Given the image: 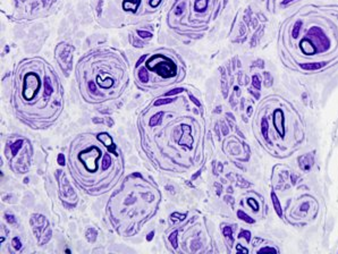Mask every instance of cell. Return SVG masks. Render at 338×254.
I'll use <instances>...</instances> for the list:
<instances>
[{
  "mask_svg": "<svg viewBox=\"0 0 338 254\" xmlns=\"http://www.w3.org/2000/svg\"><path fill=\"white\" fill-rule=\"evenodd\" d=\"M309 33L312 36H314V37H316V40H318V42L320 43V45H324V50H327V49L329 48V41H328L327 36L324 35V32L319 29V27H313V29H311Z\"/></svg>",
  "mask_w": 338,
  "mask_h": 254,
  "instance_id": "cell-2",
  "label": "cell"
},
{
  "mask_svg": "<svg viewBox=\"0 0 338 254\" xmlns=\"http://www.w3.org/2000/svg\"><path fill=\"white\" fill-rule=\"evenodd\" d=\"M182 8H183V6H178V7L176 8V12H175V14H176V15H181V14H182V12H183V9H182Z\"/></svg>",
  "mask_w": 338,
  "mask_h": 254,
  "instance_id": "cell-31",
  "label": "cell"
},
{
  "mask_svg": "<svg viewBox=\"0 0 338 254\" xmlns=\"http://www.w3.org/2000/svg\"><path fill=\"white\" fill-rule=\"evenodd\" d=\"M324 66V63H312V64H302L301 67L305 71H316Z\"/></svg>",
  "mask_w": 338,
  "mask_h": 254,
  "instance_id": "cell-4",
  "label": "cell"
},
{
  "mask_svg": "<svg viewBox=\"0 0 338 254\" xmlns=\"http://www.w3.org/2000/svg\"><path fill=\"white\" fill-rule=\"evenodd\" d=\"M238 237H243V238L246 240V242H250V240H251V232H246V230H243V232H241V234L238 235Z\"/></svg>",
  "mask_w": 338,
  "mask_h": 254,
  "instance_id": "cell-15",
  "label": "cell"
},
{
  "mask_svg": "<svg viewBox=\"0 0 338 254\" xmlns=\"http://www.w3.org/2000/svg\"><path fill=\"white\" fill-rule=\"evenodd\" d=\"M301 25L302 23L301 22H296L294 25V27H293V32H292V35H293V37H297L298 36V32H300V29H301Z\"/></svg>",
  "mask_w": 338,
  "mask_h": 254,
  "instance_id": "cell-13",
  "label": "cell"
},
{
  "mask_svg": "<svg viewBox=\"0 0 338 254\" xmlns=\"http://www.w3.org/2000/svg\"><path fill=\"white\" fill-rule=\"evenodd\" d=\"M162 116H163V112H158L157 115H155V116L150 119V126H155V125L160 124V120H161Z\"/></svg>",
  "mask_w": 338,
  "mask_h": 254,
  "instance_id": "cell-8",
  "label": "cell"
},
{
  "mask_svg": "<svg viewBox=\"0 0 338 254\" xmlns=\"http://www.w3.org/2000/svg\"><path fill=\"white\" fill-rule=\"evenodd\" d=\"M137 34H139V36H141L142 39H150V37L152 36V34L147 32V31H137Z\"/></svg>",
  "mask_w": 338,
  "mask_h": 254,
  "instance_id": "cell-16",
  "label": "cell"
},
{
  "mask_svg": "<svg viewBox=\"0 0 338 254\" xmlns=\"http://www.w3.org/2000/svg\"><path fill=\"white\" fill-rule=\"evenodd\" d=\"M151 71H155L158 73L160 76L162 77H171L175 75V72H176V68H175V65L169 61V60H166V61H161L159 63L157 67H151L149 68Z\"/></svg>",
  "mask_w": 338,
  "mask_h": 254,
  "instance_id": "cell-1",
  "label": "cell"
},
{
  "mask_svg": "<svg viewBox=\"0 0 338 254\" xmlns=\"http://www.w3.org/2000/svg\"><path fill=\"white\" fill-rule=\"evenodd\" d=\"M169 242L171 243V245L176 248L177 247V232H174L170 234V236H169Z\"/></svg>",
  "mask_w": 338,
  "mask_h": 254,
  "instance_id": "cell-12",
  "label": "cell"
},
{
  "mask_svg": "<svg viewBox=\"0 0 338 254\" xmlns=\"http://www.w3.org/2000/svg\"><path fill=\"white\" fill-rule=\"evenodd\" d=\"M252 80H253V85H254V87H257V90H260V87L261 86H260V81H259V78H257V76L254 75Z\"/></svg>",
  "mask_w": 338,
  "mask_h": 254,
  "instance_id": "cell-19",
  "label": "cell"
},
{
  "mask_svg": "<svg viewBox=\"0 0 338 254\" xmlns=\"http://www.w3.org/2000/svg\"><path fill=\"white\" fill-rule=\"evenodd\" d=\"M171 216H175V217H177V219H178V220H183L184 218H185V214H179V213H173Z\"/></svg>",
  "mask_w": 338,
  "mask_h": 254,
  "instance_id": "cell-29",
  "label": "cell"
},
{
  "mask_svg": "<svg viewBox=\"0 0 338 254\" xmlns=\"http://www.w3.org/2000/svg\"><path fill=\"white\" fill-rule=\"evenodd\" d=\"M58 163L60 166H64V165H65V157H64V154H61V153L58 155Z\"/></svg>",
  "mask_w": 338,
  "mask_h": 254,
  "instance_id": "cell-22",
  "label": "cell"
},
{
  "mask_svg": "<svg viewBox=\"0 0 338 254\" xmlns=\"http://www.w3.org/2000/svg\"><path fill=\"white\" fill-rule=\"evenodd\" d=\"M237 216H238V218H241L243 221H245V222H249V224H253V222H254V220H253L250 216H247L246 213H244L243 211H238V212H237Z\"/></svg>",
  "mask_w": 338,
  "mask_h": 254,
  "instance_id": "cell-9",
  "label": "cell"
},
{
  "mask_svg": "<svg viewBox=\"0 0 338 254\" xmlns=\"http://www.w3.org/2000/svg\"><path fill=\"white\" fill-rule=\"evenodd\" d=\"M153 235H155V232H150V234H149V235H147V240H152V238H153Z\"/></svg>",
  "mask_w": 338,
  "mask_h": 254,
  "instance_id": "cell-32",
  "label": "cell"
},
{
  "mask_svg": "<svg viewBox=\"0 0 338 254\" xmlns=\"http://www.w3.org/2000/svg\"><path fill=\"white\" fill-rule=\"evenodd\" d=\"M291 1H293V0H285V1L283 2V5H286V4H288V2H291Z\"/></svg>",
  "mask_w": 338,
  "mask_h": 254,
  "instance_id": "cell-33",
  "label": "cell"
},
{
  "mask_svg": "<svg viewBox=\"0 0 338 254\" xmlns=\"http://www.w3.org/2000/svg\"><path fill=\"white\" fill-rule=\"evenodd\" d=\"M271 199H272V203H273V207H275L276 212H277L279 216H281V207H280L279 200H278V197L276 196L275 193H272L271 194Z\"/></svg>",
  "mask_w": 338,
  "mask_h": 254,
  "instance_id": "cell-5",
  "label": "cell"
},
{
  "mask_svg": "<svg viewBox=\"0 0 338 254\" xmlns=\"http://www.w3.org/2000/svg\"><path fill=\"white\" fill-rule=\"evenodd\" d=\"M249 204L252 207V209H253L254 211L257 210V203H255V202L253 201V199H249Z\"/></svg>",
  "mask_w": 338,
  "mask_h": 254,
  "instance_id": "cell-23",
  "label": "cell"
},
{
  "mask_svg": "<svg viewBox=\"0 0 338 254\" xmlns=\"http://www.w3.org/2000/svg\"><path fill=\"white\" fill-rule=\"evenodd\" d=\"M13 242H14V247L16 248V250H19L21 248V246H22V244H21V242H19V240L17 238V237H15L14 240H13Z\"/></svg>",
  "mask_w": 338,
  "mask_h": 254,
  "instance_id": "cell-20",
  "label": "cell"
},
{
  "mask_svg": "<svg viewBox=\"0 0 338 254\" xmlns=\"http://www.w3.org/2000/svg\"><path fill=\"white\" fill-rule=\"evenodd\" d=\"M88 89H90L92 92H96V85H94V83H93V82H88Z\"/></svg>",
  "mask_w": 338,
  "mask_h": 254,
  "instance_id": "cell-27",
  "label": "cell"
},
{
  "mask_svg": "<svg viewBox=\"0 0 338 254\" xmlns=\"http://www.w3.org/2000/svg\"><path fill=\"white\" fill-rule=\"evenodd\" d=\"M23 145V140H18V141H16L14 144L10 145V150H12V154L13 155H15L16 153H17V151L22 148Z\"/></svg>",
  "mask_w": 338,
  "mask_h": 254,
  "instance_id": "cell-7",
  "label": "cell"
},
{
  "mask_svg": "<svg viewBox=\"0 0 338 254\" xmlns=\"http://www.w3.org/2000/svg\"><path fill=\"white\" fill-rule=\"evenodd\" d=\"M224 235H225L226 237H230V236H232V228H230V227L224 228Z\"/></svg>",
  "mask_w": 338,
  "mask_h": 254,
  "instance_id": "cell-21",
  "label": "cell"
},
{
  "mask_svg": "<svg viewBox=\"0 0 338 254\" xmlns=\"http://www.w3.org/2000/svg\"><path fill=\"white\" fill-rule=\"evenodd\" d=\"M174 101V99H159L155 102V106H163V104H168V103H171Z\"/></svg>",
  "mask_w": 338,
  "mask_h": 254,
  "instance_id": "cell-14",
  "label": "cell"
},
{
  "mask_svg": "<svg viewBox=\"0 0 338 254\" xmlns=\"http://www.w3.org/2000/svg\"><path fill=\"white\" fill-rule=\"evenodd\" d=\"M183 91H184V89H182V87H177V89H174V90H171V91L167 92L166 95H167V96H169V95H175V94L181 93V92H183Z\"/></svg>",
  "mask_w": 338,
  "mask_h": 254,
  "instance_id": "cell-17",
  "label": "cell"
},
{
  "mask_svg": "<svg viewBox=\"0 0 338 254\" xmlns=\"http://www.w3.org/2000/svg\"><path fill=\"white\" fill-rule=\"evenodd\" d=\"M260 252H272V253L275 252V253H276V250H275V248H269V247H265V248H261V250H260Z\"/></svg>",
  "mask_w": 338,
  "mask_h": 254,
  "instance_id": "cell-26",
  "label": "cell"
},
{
  "mask_svg": "<svg viewBox=\"0 0 338 254\" xmlns=\"http://www.w3.org/2000/svg\"><path fill=\"white\" fill-rule=\"evenodd\" d=\"M190 98H191L192 102H194V103H195V104H196V106H201V103H200V102L198 101V99H196V98H194V96H193V95H191V96H190Z\"/></svg>",
  "mask_w": 338,
  "mask_h": 254,
  "instance_id": "cell-30",
  "label": "cell"
},
{
  "mask_svg": "<svg viewBox=\"0 0 338 254\" xmlns=\"http://www.w3.org/2000/svg\"><path fill=\"white\" fill-rule=\"evenodd\" d=\"M102 169L103 170H107V169H108V168L110 167V165H111V158L110 157H109V155H108V154H106V155H104V158H103V161H102Z\"/></svg>",
  "mask_w": 338,
  "mask_h": 254,
  "instance_id": "cell-11",
  "label": "cell"
},
{
  "mask_svg": "<svg viewBox=\"0 0 338 254\" xmlns=\"http://www.w3.org/2000/svg\"><path fill=\"white\" fill-rule=\"evenodd\" d=\"M5 217H6V220H7L9 224H15V219H14L13 216H10V214H6Z\"/></svg>",
  "mask_w": 338,
  "mask_h": 254,
  "instance_id": "cell-24",
  "label": "cell"
},
{
  "mask_svg": "<svg viewBox=\"0 0 338 254\" xmlns=\"http://www.w3.org/2000/svg\"><path fill=\"white\" fill-rule=\"evenodd\" d=\"M140 4L141 0H124L123 8L124 10H132L133 13H135L137 7L140 6Z\"/></svg>",
  "mask_w": 338,
  "mask_h": 254,
  "instance_id": "cell-3",
  "label": "cell"
},
{
  "mask_svg": "<svg viewBox=\"0 0 338 254\" xmlns=\"http://www.w3.org/2000/svg\"><path fill=\"white\" fill-rule=\"evenodd\" d=\"M145 58H147V56H145V55H143V56H142V57H141V58L137 60V63H136V67H139V65H141V64L143 63V60H144Z\"/></svg>",
  "mask_w": 338,
  "mask_h": 254,
  "instance_id": "cell-28",
  "label": "cell"
},
{
  "mask_svg": "<svg viewBox=\"0 0 338 254\" xmlns=\"http://www.w3.org/2000/svg\"><path fill=\"white\" fill-rule=\"evenodd\" d=\"M44 90H45V95H51L52 92H53V89L51 86V83H50V80L48 77H45L44 80Z\"/></svg>",
  "mask_w": 338,
  "mask_h": 254,
  "instance_id": "cell-6",
  "label": "cell"
},
{
  "mask_svg": "<svg viewBox=\"0 0 338 254\" xmlns=\"http://www.w3.org/2000/svg\"><path fill=\"white\" fill-rule=\"evenodd\" d=\"M268 124H267V120H262V134H263V136L265 137H267V131H268Z\"/></svg>",
  "mask_w": 338,
  "mask_h": 254,
  "instance_id": "cell-18",
  "label": "cell"
},
{
  "mask_svg": "<svg viewBox=\"0 0 338 254\" xmlns=\"http://www.w3.org/2000/svg\"><path fill=\"white\" fill-rule=\"evenodd\" d=\"M160 1L161 0H150V6L151 7H155V6H158L160 4Z\"/></svg>",
  "mask_w": 338,
  "mask_h": 254,
  "instance_id": "cell-25",
  "label": "cell"
},
{
  "mask_svg": "<svg viewBox=\"0 0 338 254\" xmlns=\"http://www.w3.org/2000/svg\"><path fill=\"white\" fill-rule=\"evenodd\" d=\"M139 77H140L141 82L143 83H147V80H149V75H147V72L144 69V68H141L139 71Z\"/></svg>",
  "mask_w": 338,
  "mask_h": 254,
  "instance_id": "cell-10",
  "label": "cell"
}]
</instances>
